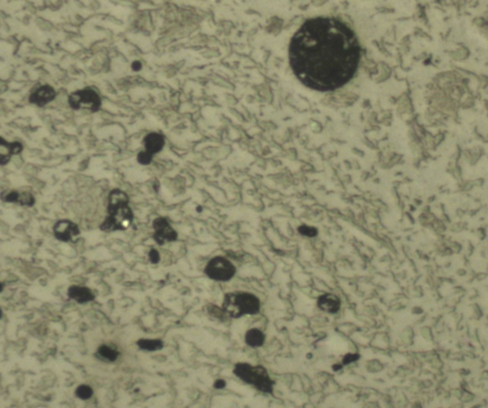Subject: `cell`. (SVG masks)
I'll return each mask as SVG.
<instances>
[{
    "label": "cell",
    "mask_w": 488,
    "mask_h": 408,
    "mask_svg": "<svg viewBox=\"0 0 488 408\" xmlns=\"http://www.w3.org/2000/svg\"><path fill=\"white\" fill-rule=\"evenodd\" d=\"M34 202H35V199H34V196L31 193H27V192L21 193L19 195L18 201H17V203L24 205V206H33Z\"/></svg>",
    "instance_id": "ffe728a7"
},
{
    "label": "cell",
    "mask_w": 488,
    "mask_h": 408,
    "mask_svg": "<svg viewBox=\"0 0 488 408\" xmlns=\"http://www.w3.org/2000/svg\"><path fill=\"white\" fill-rule=\"evenodd\" d=\"M317 304L319 309L326 313H338L340 309V299L334 294L326 293L319 296Z\"/></svg>",
    "instance_id": "30bf717a"
},
{
    "label": "cell",
    "mask_w": 488,
    "mask_h": 408,
    "mask_svg": "<svg viewBox=\"0 0 488 408\" xmlns=\"http://www.w3.org/2000/svg\"><path fill=\"white\" fill-rule=\"evenodd\" d=\"M69 104L73 109L85 108L91 112H96L101 106V100L94 90L84 89L72 93L69 96Z\"/></svg>",
    "instance_id": "8992f818"
},
{
    "label": "cell",
    "mask_w": 488,
    "mask_h": 408,
    "mask_svg": "<svg viewBox=\"0 0 488 408\" xmlns=\"http://www.w3.org/2000/svg\"><path fill=\"white\" fill-rule=\"evenodd\" d=\"M75 396L82 401H87L94 395V390L88 384H80L75 389Z\"/></svg>",
    "instance_id": "e0dca14e"
},
{
    "label": "cell",
    "mask_w": 488,
    "mask_h": 408,
    "mask_svg": "<svg viewBox=\"0 0 488 408\" xmlns=\"http://www.w3.org/2000/svg\"><path fill=\"white\" fill-rule=\"evenodd\" d=\"M234 374L241 381L251 384L262 393L271 394L273 392L275 382L263 366H253L246 362H239L234 368Z\"/></svg>",
    "instance_id": "277c9868"
},
{
    "label": "cell",
    "mask_w": 488,
    "mask_h": 408,
    "mask_svg": "<svg viewBox=\"0 0 488 408\" xmlns=\"http://www.w3.org/2000/svg\"><path fill=\"white\" fill-rule=\"evenodd\" d=\"M19 193L16 191H11V192H3L1 195V198L5 202H17L19 198Z\"/></svg>",
    "instance_id": "44dd1931"
},
{
    "label": "cell",
    "mask_w": 488,
    "mask_h": 408,
    "mask_svg": "<svg viewBox=\"0 0 488 408\" xmlns=\"http://www.w3.org/2000/svg\"><path fill=\"white\" fill-rule=\"evenodd\" d=\"M359 358H360V356H359V354H346L345 356L343 357V359H342V365H347V364H350V363H352V362H355V361H358Z\"/></svg>",
    "instance_id": "603a6c76"
},
{
    "label": "cell",
    "mask_w": 488,
    "mask_h": 408,
    "mask_svg": "<svg viewBox=\"0 0 488 408\" xmlns=\"http://www.w3.org/2000/svg\"><path fill=\"white\" fill-rule=\"evenodd\" d=\"M97 355L103 360L113 362L118 359L120 354L115 348L103 344L97 348Z\"/></svg>",
    "instance_id": "5bb4252c"
},
{
    "label": "cell",
    "mask_w": 488,
    "mask_h": 408,
    "mask_svg": "<svg viewBox=\"0 0 488 408\" xmlns=\"http://www.w3.org/2000/svg\"><path fill=\"white\" fill-rule=\"evenodd\" d=\"M68 297L78 303H86L95 299V295L87 288L82 286H71L68 289Z\"/></svg>",
    "instance_id": "7c38bea8"
},
{
    "label": "cell",
    "mask_w": 488,
    "mask_h": 408,
    "mask_svg": "<svg viewBox=\"0 0 488 408\" xmlns=\"http://www.w3.org/2000/svg\"><path fill=\"white\" fill-rule=\"evenodd\" d=\"M153 227L155 229L154 239L158 244L163 245L166 241H175L177 238V233L166 218H156L153 222Z\"/></svg>",
    "instance_id": "52a82bcc"
},
{
    "label": "cell",
    "mask_w": 488,
    "mask_h": 408,
    "mask_svg": "<svg viewBox=\"0 0 488 408\" xmlns=\"http://www.w3.org/2000/svg\"><path fill=\"white\" fill-rule=\"evenodd\" d=\"M152 158H153V157L149 154H147L145 151H141L137 155V161L140 164H143V165H148V164H151Z\"/></svg>",
    "instance_id": "7402d4cb"
},
{
    "label": "cell",
    "mask_w": 488,
    "mask_h": 408,
    "mask_svg": "<svg viewBox=\"0 0 488 408\" xmlns=\"http://www.w3.org/2000/svg\"><path fill=\"white\" fill-rule=\"evenodd\" d=\"M341 368H342V364H334L333 370L334 371H339V369H341Z\"/></svg>",
    "instance_id": "4316f807"
},
{
    "label": "cell",
    "mask_w": 488,
    "mask_h": 408,
    "mask_svg": "<svg viewBox=\"0 0 488 408\" xmlns=\"http://www.w3.org/2000/svg\"><path fill=\"white\" fill-rule=\"evenodd\" d=\"M359 41L352 30L336 18L306 21L292 38L290 64L309 88L326 92L343 86L359 66Z\"/></svg>",
    "instance_id": "6da1fadb"
},
{
    "label": "cell",
    "mask_w": 488,
    "mask_h": 408,
    "mask_svg": "<svg viewBox=\"0 0 488 408\" xmlns=\"http://www.w3.org/2000/svg\"><path fill=\"white\" fill-rule=\"evenodd\" d=\"M55 238L61 241H69L79 235L78 226L68 219L58 220L54 226Z\"/></svg>",
    "instance_id": "ba28073f"
},
{
    "label": "cell",
    "mask_w": 488,
    "mask_h": 408,
    "mask_svg": "<svg viewBox=\"0 0 488 408\" xmlns=\"http://www.w3.org/2000/svg\"><path fill=\"white\" fill-rule=\"evenodd\" d=\"M149 259L151 260L152 263H157L160 259V256H159V253L157 252V250L156 249H152L149 253Z\"/></svg>",
    "instance_id": "cb8c5ba5"
},
{
    "label": "cell",
    "mask_w": 488,
    "mask_h": 408,
    "mask_svg": "<svg viewBox=\"0 0 488 408\" xmlns=\"http://www.w3.org/2000/svg\"><path fill=\"white\" fill-rule=\"evenodd\" d=\"M207 311L208 313L210 314L212 317L216 318L217 320H222V321H225V320H228V316L227 314L224 312L222 307H218V306L215 305V304H209L207 306Z\"/></svg>",
    "instance_id": "ac0fdd59"
},
{
    "label": "cell",
    "mask_w": 488,
    "mask_h": 408,
    "mask_svg": "<svg viewBox=\"0 0 488 408\" xmlns=\"http://www.w3.org/2000/svg\"><path fill=\"white\" fill-rule=\"evenodd\" d=\"M137 346L145 351H157L163 348V341L160 340H151V339H140L136 342Z\"/></svg>",
    "instance_id": "9a60e30c"
},
{
    "label": "cell",
    "mask_w": 488,
    "mask_h": 408,
    "mask_svg": "<svg viewBox=\"0 0 488 408\" xmlns=\"http://www.w3.org/2000/svg\"><path fill=\"white\" fill-rule=\"evenodd\" d=\"M141 67H143V65H141V63L139 62H133V64H132V69H133V71H135V72L139 71V70L141 69Z\"/></svg>",
    "instance_id": "484cf974"
},
{
    "label": "cell",
    "mask_w": 488,
    "mask_h": 408,
    "mask_svg": "<svg viewBox=\"0 0 488 408\" xmlns=\"http://www.w3.org/2000/svg\"><path fill=\"white\" fill-rule=\"evenodd\" d=\"M222 309L229 318L237 319L244 315H255L260 310V301L251 293H228L224 296Z\"/></svg>",
    "instance_id": "3957f363"
},
{
    "label": "cell",
    "mask_w": 488,
    "mask_h": 408,
    "mask_svg": "<svg viewBox=\"0 0 488 408\" xmlns=\"http://www.w3.org/2000/svg\"><path fill=\"white\" fill-rule=\"evenodd\" d=\"M245 341L247 345L257 348L263 345L265 341V334L257 328H252L245 334Z\"/></svg>",
    "instance_id": "4fadbf2b"
},
{
    "label": "cell",
    "mask_w": 488,
    "mask_h": 408,
    "mask_svg": "<svg viewBox=\"0 0 488 408\" xmlns=\"http://www.w3.org/2000/svg\"><path fill=\"white\" fill-rule=\"evenodd\" d=\"M165 140L162 135L157 133H151L144 137L143 145L145 147V152L152 157L162 150Z\"/></svg>",
    "instance_id": "8fae6325"
},
{
    "label": "cell",
    "mask_w": 488,
    "mask_h": 408,
    "mask_svg": "<svg viewBox=\"0 0 488 408\" xmlns=\"http://www.w3.org/2000/svg\"><path fill=\"white\" fill-rule=\"evenodd\" d=\"M298 232H299L300 235L308 237V238H314L318 235V229L315 228V227H312V226H308V225L299 226Z\"/></svg>",
    "instance_id": "d6986e66"
},
{
    "label": "cell",
    "mask_w": 488,
    "mask_h": 408,
    "mask_svg": "<svg viewBox=\"0 0 488 408\" xmlns=\"http://www.w3.org/2000/svg\"><path fill=\"white\" fill-rule=\"evenodd\" d=\"M225 386H226V381H224V380H221V379L217 380V381H215V383H214V387L216 388V389H222V388L225 387Z\"/></svg>",
    "instance_id": "d4e9b609"
},
{
    "label": "cell",
    "mask_w": 488,
    "mask_h": 408,
    "mask_svg": "<svg viewBox=\"0 0 488 408\" xmlns=\"http://www.w3.org/2000/svg\"><path fill=\"white\" fill-rule=\"evenodd\" d=\"M205 274L217 281H228L236 274V267L229 259L216 257L211 259L205 267Z\"/></svg>",
    "instance_id": "5b68a950"
},
{
    "label": "cell",
    "mask_w": 488,
    "mask_h": 408,
    "mask_svg": "<svg viewBox=\"0 0 488 408\" xmlns=\"http://www.w3.org/2000/svg\"><path fill=\"white\" fill-rule=\"evenodd\" d=\"M55 97V91L50 85H44L37 89L29 97L30 103L35 104L39 107L46 105L49 102L53 101Z\"/></svg>",
    "instance_id": "9c48e42d"
},
{
    "label": "cell",
    "mask_w": 488,
    "mask_h": 408,
    "mask_svg": "<svg viewBox=\"0 0 488 408\" xmlns=\"http://www.w3.org/2000/svg\"><path fill=\"white\" fill-rule=\"evenodd\" d=\"M0 140H1L0 141L1 147L7 149L9 157H11L12 155H18V154H21L22 150H23V146H22L21 142L15 141V142L9 143L3 137H1Z\"/></svg>",
    "instance_id": "2e32d148"
},
{
    "label": "cell",
    "mask_w": 488,
    "mask_h": 408,
    "mask_svg": "<svg viewBox=\"0 0 488 408\" xmlns=\"http://www.w3.org/2000/svg\"><path fill=\"white\" fill-rule=\"evenodd\" d=\"M108 217L100 225L102 231L113 232L126 230L134 215L129 206V197L123 191L115 189L109 195Z\"/></svg>",
    "instance_id": "7a4b0ae2"
}]
</instances>
